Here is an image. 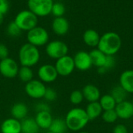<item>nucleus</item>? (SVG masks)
Listing matches in <instances>:
<instances>
[{"mask_svg":"<svg viewBox=\"0 0 133 133\" xmlns=\"http://www.w3.org/2000/svg\"><path fill=\"white\" fill-rule=\"evenodd\" d=\"M68 129L73 132H79L86 127L90 119L85 109L75 108L68 111L65 118Z\"/></svg>","mask_w":133,"mask_h":133,"instance_id":"obj_1","label":"nucleus"},{"mask_svg":"<svg viewBox=\"0 0 133 133\" xmlns=\"http://www.w3.org/2000/svg\"><path fill=\"white\" fill-rule=\"evenodd\" d=\"M122 38L115 32H107L101 36L97 48L106 55H116L122 48Z\"/></svg>","mask_w":133,"mask_h":133,"instance_id":"obj_2","label":"nucleus"},{"mask_svg":"<svg viewBox=\"0 0 133 133\" xmlns=\"http://www.w3.org/2000/svg\"><path fill=\"white\" fill-rule=\"evenodd\" d=\"M18 56L21 66L33 67L39 62L41 54L37 47L26 43L19 48Z\"/></svg>","mask_w":133,"mask_h":133,"instance_id":"obj_3","label":"nucleus"},{"mask_svg":"<svg viewBox=\"0 0 133 133\" xmlns=\"http://www.w3.org/2000/svg\"><path fill=\"white\" fill-rule=\"evenodd\" d=\"M14 22L22 31H29L37 26L38 17L29 9H25L17 13Z\"/></svg>","mask_w":133,"mask_h":133,"instance_id":"obj_4","label":"nucleus"},{"mask_svg":"<svg viewBox=\"0 0 133 133\" xmlns=\"http://www.w3.org/2000/svg\"><path fill=\"white\" fill-rule=\"evenodd\" d=\"M26 38L29 44L37 48L46 45L49 42L48 32L45 28L39 26H37L27 31Z\"/></svg>","mask_w":133,"mask_h":133,"instance_id":"obj_5","label":"nucleus"},{"mask_svg":"<svg viewBox=\"0 0 133 133\" xmlns=\"http://www.w3.org/2000/svg\"><path fill=\"white\" fill-rule=\"evenodd\" d=\"M53 0H28V9L37 17H44L51 14Z\"/></svg>","mask_w":133,"mask_h":133,"instance_id":"obj_6","label":"nucleus"},{"mask_svg":"<svg viewBox=\"0 0 133 133\" xmlns=\"http://www.w3.org/2000/svg\"><path fill=\"white\" fill-rule=\"evenodd\" d=\"M45 51L48 57L57 60L68 55L69 48L65 42L59 40H55L51 41L46 44Z\"/></svg>","mask_w":133,"mask_h":133,"instance_id":"obj_7","label":"nucleus"},{"mask_svg":"<svg viewBox=\"0 0 133 133\" xmlns=\"http://www.w3.org/2000/svg\"><path fill=\"white\" fill-rule=\"evenodd\" d=\"M46 88L47 87L42 81L33 79L26 83L24 90L29 97L33 99H41L44 98Z\"/></svg>","mask_w":133,"mask_h":133,"instance_id":"obj_8","label":"nucleus"},{"mask_svg":"<svg viewBox=\"0 0 133 133\" xmlns=\"http://www.w3.org/2000/svg\"><path fill=\"white\" fill-rule=\"evenodd\" d=\"M55 67L58 76H68L71 75L76 69L73 57H71L67 55L57 59L55 64Z\"/></svg>","mask_w":133,"mask_h":133,"instance_id":"obj_9","label":"nucleus"},{"mask_svg":"<svg viewBox=\"0 0 133 133\" xmlns=\"http://www.w3.org/2000/svg\"><path fill=\"white\" fill-rule=\"evenodd\" d=\"M19 69L17 62L9 57L0 60V73L7 79H12L17 76Z\"/></svg>","mask_w":133,"mask_h":133,"instance_id":"obj_10","label":"nucleus"},{"mask_svg":"<svg viewBox=\"0 0 133 133\" xmlns=\"http://www.w3.org/2000/svg\"><path fill=\"white\" fill-rule=\"evenodd\" d=\"M39 79L43 83H52L55 81L58 76L55 65L50 64H44L41 65L37 71Z\"/></svg>","mask_w":133,"mask_h":133,"instance_id":"obj_11","label":"nucleus"},{"mask_svg":"<svg viewBox=\"0 0 133 133\" xmlns=\"http://www.w3.org/2000/svg\"><path fill=\"white\" fill-rule=\"evenodd\" d=\"M76 69L79 71H87L92 66V61L89 52L84 51H78L73 57Z\"/></svg>","mask_w":133,"mask_h":133,"instance_id":"obj_12","label":"nucleus"},{"mask_svg":"<svg viewBox=\"0 0 133 133\" xmlns=\"http://www.w3.org/2000/svg\"><path fill=\"white\" fill-rule=\"evenodd\" d=\"M118 118L122 120H128L133 117V104L128 100L118 103L115 108Z\"/></svg>","mask_w":133,"mask_h":133,"instance_id":"obj_13","label":"nucleus"},{"mask_svg":"<svg viewBox=\"0 0 133 133\" xmlns=\"http://www.w3.org/2000/svg\"><path fill=\"white\" fill-rule=\"evenodd\" d=\"M51 28L55 34L58 36H63L69 32V23L68 19L64 16L55 17L52 21Z\"/></svg>","mask_w":133,"mask_h":133,"instance_id":"obj_14","label":"nucleus"},{"mask_svg":"<svg viewBox=\"0 0 133 133\" xmlns=\"http://www.w3.org/2000/svg\"><path fill=\"white\" fill-rule=\"evenodd\" d=\"M0 131L2 133H21V122L13 118H7L1 124Z\"/></svg>","mask_w":133,"mask_h":133,"instance_id":"obj_15","label":"nucleus"},{"mask_svg":"<svg viewBox=\"0 0 133 133\" xmlns=\"http://www.w3.org/2000/svg\"><path fill=\"white\" fill-rule=\"evenodd\" d=\"M82 93L83 94L84 100L90 102L98 101L101 94L99 88L94 84H87L82 89Z\"/></svg>","mask_w":133,"mask_h":133,"instance_id":"obj_16","label":"nucleus"},{"mask_svg":"<svg viewBox=\"0 0 133 133\" xmlns=\"http://www.w3.org/2000/svg\"><path fill=\"white\" fill-rule=\"evenodd\" d=\"M119 85L128 94H133V69L125 70L120 75Z\"/></svg>","mask_w":133,"mask_h":133,"instance_id":"obj_17","label":"nucleus"},{"mask_svg":"<svg viewBox=\"0 0 133 133\" xmlns=\"http://www.w3.org/2000/svg\"><path fill=\"white\" fill-rule=\"evenodd\" d=\"M34 119L37 125L39 126L40 129H48L53 121V118L51 115V111L37 112Z\"/></svg>","mask_w":133,"mask_h":133,"instance_id":"obj_18","label":"nucleus"},{"mask_svg":"<svg viewBox=\"0 0 133 133\" xmlns=\"http://www.w3.org/2000/svg\"><path fill=\"white\" fill-rule=\"evenodd\" d=\"M101 36L100 34L94 29L87 30L83 36V39L84 43L91 48H97V45L100 41Z\"/></svg>","mask_w":133,"mask_h":133,"instance_id":"obj_19","label":"nucleus"},{"mask_svg":"<svg viewBox=\"0 0 133 133\" xmlns=\"http://www.w3.org/2000/svg\"><path fill=\"white\" fill-rule=\"evenodd\" d=\"M10 113L12 115V118L20 121L26 118L28 114V108L25 104L18 102L12 105Z\"/></svg>","mask_w":133,"mask_h":133,"instance_id":"obj_20","label":"nucleus"},{"mask_svg":"<svg viewBox=\"0 0 133 133\" xmlns=\"http://www.w3.org/2000/svg\"><path fill=\"white\" fill-rule=\"evenodd\" d=\"M86 113L90 119V121H93L100 116H101L103 113V109L99 103V101H95V102H90L88 103L85 108Z\"/></svg>","mask_w":133,"mask_h":133,"instance_id":"obj_21","label":"nucleus"},{"mask_svg":"<svg viewBox=\"0 0 133 133\" xmlns=\"http://www.w3.org/2000/svg\"><path fill=\"white\" fill-rule=\"evenodd\" d=\"M89 53H90L91 61H92V64L94 66H96L97 69L104 66L108 55H106L104 53H103L98 48L93 49Z\"/></svg>","mask_w":133,"mask_h":133,"instance_id":"obj_22","label":"nucleus"},{"mask_svg":"<svg viewBox=\"0 0 133 133\" xmlns=\"http://www.w3.org/2000/svg\"><path fill=\"white\" fill-rule=\"evenodd\" d=\"M40 130L34 118H24L21 121V133H38Z\"/></svg>","mask_w":133,"mask_h":133,"instance_id":"obj_23","label":"nucleus"},{"mask_svg":"<svg viewBox=\"0 0 133 133\" xmlns=\"http://www.w3.org/2000/svg\"><path fill=\"white\" fill-rule=\"evenodd\" d=\"M99 103L103 109V111H108V110H113L116 107V101L113 98V97L110 94H104L101 96L99 99Z\"/></svg>","mask_w":133,"mask_h":133,"instance_id":"obj_24","label":"nucleus"},{"mask_svg":"<svg viewBox=\"0 0 133 133\" xmlns=\"http://www.w3.org/2000/svg\"><path fill=\"white\" fill-rule=\"evenodd\" d=\"M68 128L65 119L58 118H53V121L48 129V131L52 133H65Z\"/></svg>","mask_w":133,"mask_h":133,"instance_id":"obj_25","label":"nucleus"},{"mask_svg":"<svg viewBox=\"0 0 133 133\" xmlns=\"http://www.w3.org/2000/svg\"><path fill=\"white\" fill-rule=\"evenodd\" d=\"M110 94L113 97V98L115 100L116 103L118 104V103L122 102L124 101H126L127 100V96H128L129 94L120 85H118V86L115 87L112 89Z\"/></svg>","mask_w":133,"mask_h":133,"instance_id":"obj_26","label":"nucleus"},{"mask_svg":"<svg viewBox=\"0 0 133 133\" xmlns=\"http://www.w3.org/2000/svg\"><path fill=\"white\" fill-rule=\"evenodd\" d=\"M19 79L26 83L34 79V72L31 69V67H27V66H21L19 69L18 75Z\"/></svg>","mask_w":133,"mask_h":133,"instance_id":"obj_27","label":"nucleus"},{"mask_svg":"<svg viewBox=\"0 0 133 133\" xmlns=\"http://www.w3.org/2000/svg\"><path fill=\"white\" fill-rule=\"evenodd\" d=\"M102 119L104 122L108 123V124H113L115 123L118 118V115L115 112V110H108V111H104L102 115H101Z\"/></svg>","mask_w":133,"mask_h":133,"instance_id":"obj_28","label":"nucleus"},{"mask_svg":"<svg viewBox=\"0 0 133 133\" xmlns=\"http://www.w3.org/2000/svg\"><path fill=\"white\" fill-rule=\"evenodd\" d=\"M51 13L55 17H61L63 16L65 13V7L63 3L60 2H55L52 5Z\"/></svg>","mask_w":133,"mask_h":133,"instance_id":"obj_29","label":"nucleus"},{"mask_svg":"<svg viewBox=\"0 0 133 133\" xmlns=\"http://www.w3.org/2000/svg\"><path fill=\"white\" fill-rule=\"evenodd\" d=\"M21 32H22V30L16 25V23L14 22V20L11 21L6 27L7 34L12 37H16L19 36L21 34Z\"/></svg>","mask_w":133,"mask_h":133,"instance_id":"obj_30","label":"nucleus"},{"mask_svg":"<svg viewBox=\"0 0 133 133\" xmlns=\"http://www.w3.org/2000/svg\"><path fill=\"white\" fill-rule=\"evenodd\" d=\"M83 100H84V97H83V94L82 93V90H75L70 94L69 101L74 105L80 104L83 101Z\"/></svg>","mask_w":133,"mask_h":133,"instance_id":"obj_31","label":"nucleus"},{"mask_svg":"<svg viewBox=\"0 0 133 133\" xmlns=\"http://www.w3.org/2000/svg\"><path fill=\"white\" fill-rule=\"evenodd\" d=\"M44 98L47 101L52 102V101L56 100V98H57V93H56V91L53 88L47 87L46 90H45V93H44Z\"/></svg>","mask_w":133,"mask_h":133,"instance_id":"obj_32","label":"nucleus"},{"mask_svg":"<svg viewBox=\"0 0 133 133\" xmlns=\"http://www.w3.org/2000/svg\"><path fill=\"white\" fill-rule=\"evenodd\" d=\"M115 63H116V61H115L114 55H108L106 63L103 68L106 70V72H108V70H111V69H113L115 67Z\"/></svg>","mask_w":133,"mask_h":133,"instance_id":"obj_33","label":"nucleus"},{"mask_svg":"<svg viewBox=\"0 0 133 133\" xmlns=\"http://www.w3.org/2000/svg\"><path fill=\"white\" fill-rule=\"evenodd\" d=\"M9 57V49L5 44L0 43V60Z\"/></svg>","mask_w":133,"mask_h":133,"instance_id":"obj_34","label":"nucleus"},{"mask_svg":"<svg viewBox=\"0 0 133 133\" xmlns=\"http://www.w3.org/2000/svg\"><path fill=\"white\" fill-rule=\"evenodd\" d=\"M9 9V0H0V13L6 14Z\"/></svg>","mask_w":133,"mask_h":133,"instance_id":"obj_35","label":"nucleus"},{"mask_svg":"<svg viewBox=\"0 0 133 133\" xmlns=\"http://www.w3.org/2000/svg\"><path fill=\"white\" fill-rule=\"evenodd\" d=\"M112 133H129V131L124 124H118L113 129Z\"/></svg>","mask_w":133,"mask_h":133,"instance_id":"obj_36","label":"nucleus"},{"mask_svg":"<svg viewBox=\"0 0 133 133\" xmlns=\"http://www.w3.org/2000/svg\"><path fill=\"white\" fill-rule=\"evenodd\" d=\"M36 111L37 112H40V111H51L50 107L45 104V103H41L38 104L36 106Z\"/></svg>","mask_w":133,"mask_h":133,"instance_id":"obj_37","label":"nucleus"},{"mask_svg":"<svg viewBox=\"0 0 133 133\" xmlns=\"http://www.w3.org/2000/svg\"><path fill=\"white\" fill-rule=\"evenodd\" d=\"M3 20H4V14H2V13H0V26L2 24V23H3Z\"/></svg>","mask_w":133,"mask_h":133,"instance_id":"obj_38","label":"nucleus"},{"mask_svg":"<svg viewBox=\"0 0 133 133\" xmlns=\"http://www.w3.org/2000/svg\"><path fill=\"white\" fill-rule=\"evenodd\" d=\"M78 133H90V132H78Z\"/></svg>","mask_w":133,"mask_h":133,"instance_id":"obj_39","label":"nucleus"},{"mask_svg":"<svg viewBox=\"0 0 133 133\" xmlns=\"http://www.w3.org/2000/svg\"><path fill=\"white\" fill-rule=\"evenodd\" d=\"M46 133H52V132H50V131H48V132H47Z\"/></svg>","mask_w":133,"mask_h":133,"instance_id":"obj_40","label":"nucleus"},{"mask_svg":"<svg viewBox=\"0 0 133 133\" xmlns=\"http://www.w3.org/2000/svg\"><path fill=\"white\" fill-rule=\"evenodd\" d=\"M132 104H133V97H132Z\"/></svg>","mask_w":133,"mask_h":133,"instance_id":"obj_41","label":"nucleus"}]
</instances>
